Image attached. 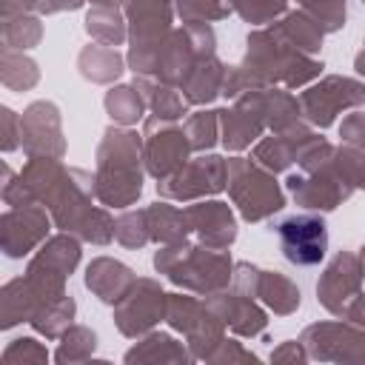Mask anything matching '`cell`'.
Here are the masks:
<instances>
[{"label": "cell", "mask_w": 365, "mask_h": 365, "mask_svg": "<svg viewBox=\"0 0 365 365\" xmlns=\"http://www.w3.org/2000/svg\"><path fill=\"white\" fill-rule=\"evenodd\" d=\"M279 248L297 265H317L328 251L325 222L314 214H297L279 222Z\"/></svg>", "instance_id": "obj_1"}]
</instances>
